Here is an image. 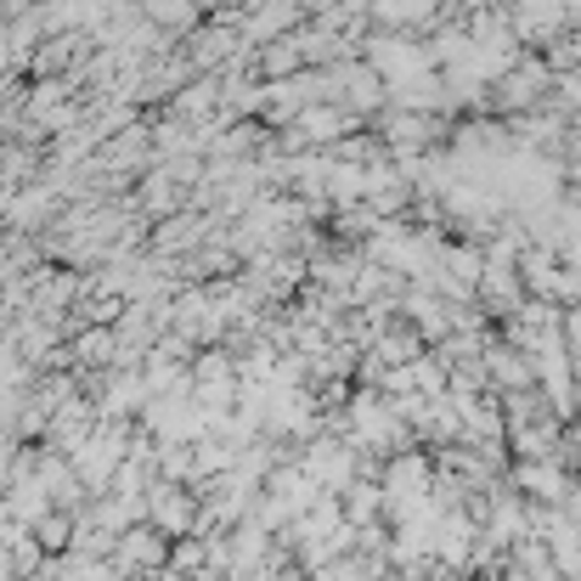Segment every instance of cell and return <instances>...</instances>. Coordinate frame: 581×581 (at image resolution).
<instances>
[{"label":"cell","mask_w":581,"mask_h":581,"mask_svg":"<svg viewBox=\"0 0 581 581\" xmlns=\"http://www.w3.org/2000/svg\"><path fill=\"white\" fill-rule=\"evenodd\" d=\"M40 542H46V547H62V542H69V520H62V513L40 520Z\"/></svg>","instance_id":"1"}]
</instances>
